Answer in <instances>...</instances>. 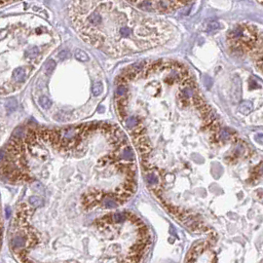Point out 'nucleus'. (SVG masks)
<instances>
[{
    "label": "nucleus",
    "mask_w": 263,
    "mask_h": 263,
    "mask_svg": "<svg viewBox=\"0 0 263 263\" xmlns=\"http://www.w3.org/2000/svg\"><path fill=\"white\" fill-rule=\"evenodd\" d=\"M56 67V62L54 61H49L46 65H45V72H46L47 75H51L52 72L54 71Z\"/></svg>",
    "instance_id": "obj_13"
},
{
    "label": "nucleus",
    "mask_w": 263,
    "mask_h": 263,
    "mask_svg": "<svg viewBox=\"0 0 263 263\" xmlns=\"http://www.w3.org/2000/svg\"><path fill=\"white\" fill-rule=\"evenodd\" d=\"M15 1H18V0H1V5H2V6H4V5L10 4V3L15 2Z\"/></svg>",
    "instance_id": "obj_16"
},
{
    "label": "nucleus",
    "mask_w": 263,
    "mask_h": 263,
    "mask_svg": "<svg viewBox=\"0 0 263 263\" xmlns=\"http://www.w3.org/2000/svg\"><path fill=\"white\" fill-rule=\"evenodd\" d=\"M38 104L42 108H44V109H50V108L52 107V104H53L52 100H51L46 96H40V98L38 99Z\"/></svg>",
    "instance_id": "obj_7"
},
{
    "label": "nucleus",
    "mask_w": 263,
    "mask_h": 263,
    "mask_svg": "<svg viewBox=\"0 0 263 263\" xmlns=\"http://www.w3.org/2000/svg\"><path fill=\"white\" fill-rule=\"evenodd\" d=\"M113 223H121L128 218V214L126 213H116L111 215Z\"/></svg>",
    "instance_id": "obj_8"
},
{
    "label": "nucleus",
    "mask_w": 263,
    "mask_h": 263,
    "mask_svg": "<svg viewBox=\"0 0 263 263\" xmlns=\"http://www.w3.org/2000/svg\"><path fill=\"white\" fill-rule=\"evenodd\" d=\"M257 1H258V2H260L261 4H263V0H257Z\"/></svg>",
    "instance_id": "obj_18"
},
{
    "label": "nucleus",
    "mask_w": 263,
    "mask_h": 263,
    "mask_svg": "<svg viewBox=\"0 0 263 263\" xmlns=\"http://www.w3.org/2000/svg\"><path fill=\"white\" fill-rule=\"evenodd\" d=\"M35 186L36 187H34V190H36V192H43L44 191V188H43V186L41 185L39 183V182H36V184H35Z\"/></svg>",
    "instance_id": "obj_14"
},
{
    "label": "nucleus",
    "mask_w": 263,
    "mask_h": 263,
    "mask_svg": "<svg viewBox=\"0 0 263 263\" xmlns=\"http://www.w3.org/2000/svg\"><path fill=\"white\" fill-rule=\"evenodd\" d=\"M58 43L56 33L38 17H11L1 25V94L20 90Z\"/></svg>",
    "instance_id": "obj_2"
},
{
    "label": "nucleus",
    "mask_w": 263,
    "mask_h": 263,
    "mask_svg": "<svg viewBox=\"0 0 263 263\" xmlns=\"http://www.w3.org/2000/svg\"><path fill=\"white\" fill-rule=\"evenodd\" d=\"M146 181H147V183L149 184V185H151V186L157 185L158 182H159V180H158V179H157V176L154 175V174H148V175H146Z\"/></svg>",
    "instance_id": "obj_12"
},
{
    "label": "nucleus",
    "mask_w": 263,
    "mask_h": 263,
    "mask_svg": "<svg viewBox=\"0 0 263 263\" xmlns=\"http://www.w3.org/2000/svg\"><path fill=\"white\" fill-rule=\"evenodd\" d=\"M121 157L124 161H134L135 159V153L133 151V148H132L129 144L126 145L123 149H122V153H121Z\"/></svg>",
    "instance_id": "obj_5"
},
{
    "label": "nucleus",
    "mask_w": 263,
    "mask_h": 263,
    "mask_svg": "<svg viewBox=\"0 0 263 263\" xmlns=\"http://www.w3.org/2000/svg\"><path fill=\"white\" fill-rule=\"evenodd\" d=\"M138 10L149 13H168L173 12L191 0H127Z\"/></svg>",
    "instance_id": "obj_3"
},
{
    "label": "nucleus",
    "mask_w": 263,
    "mask_h": 263,
    "mask_svg": "<svg viewBox=\"0 0 263 263\" xmlns=\"http://www.w3.org/2000/svg\"><path fill=\"white\" fill-rule=\"evenodd\" d=\"M11 215V210L9 208H6L5 209V216H6V218H9Z\"/></svg>",
    "instance_id": "obj_17"
},
{
    "label": "nucleus",
    "mask_w": 263,
    "mask_h": 263,
    "mask_svg": "<svg viewBox=\"0 0 263 263\" xmlns=\"http://www.w3.org/2000/svg\"><path fill=\"white\" fill-rule=\"evenodd\" d=\"M28 202L30 203V205H32L33 207H42L43 206V200L41 198H39L37 196H31L28 199Z\"/></svg>",
    "instance_id": "obj_11"
},
{
    "label": "nucleus",
    "mask_w": 263,
    "mask_h": 263,
    "mask_svg": "<svg viewBox=\"0 0 263 263\" xmlns=\"http://www.w3.org/2000/svg\"><path fill=\"white\" fill-rule=\"evenodd\" d=\"M67 57V53H66V51H61V52L60 53V56H59V58H60V60L61 61H64L65 58Z\"/></svg>",
    "instance_id": "obj_15"
},
{
    "label": "nucleus",
    "mask_w": 263,
    "mask_h": 263,
    "mask_svg": "<svg viewBox=\"0 0 263 263\" xmlns=\"http://www.w3.org/2000/svg\"><path fill=\"white\" fill-rule=\"evenodd\" d=\"M104 92V85L101 82H95L92 86V94L95 96H98Z\"/></svg>",
    "instance_id": "obj_10"
},
{
    "label": "nucleus",
    "mask_w": 263,
    "mask_h": 263,
    "mask_svg": "<svg viewBox=\"0 0 263 263\" xmlns=\"http://www.w3.org/2000/svg\"><path fill=\"white\" fill-rule=\"evenodd\" d=\"M74 57H75V59L79 61H88L90 60L89 56L81 49L75 50V52H74Z\"/></svg>",
    "instance_id": "obj_9"
},
{
    "label": "nucleus",
    "mask_w": 263,
    "mask_h": 263,
    "mask_svg": "<svg viewBox=\"0 0 263 263\" xmlns=\"http://www.w3.org/2000/svg\"><path fill=\"white\" fill-rule=\"evenodd\" d=\"M114 196H110L108 195L107 197H105L102 201V204L104 205V207L107 209H115L118 207V203L115 199L113 198Z\"/></svg>",
    "instance_id": "obj_6"
},
{
    "label": "nucleus",
    "mask_w": 263,
    "mask_h": 263,
    "mask_svg": "<svg viewBox=\"0 0 263 263\" xmlns=\"http://www.w3.org/2000/svg\"><path fill=\"white\" fill-rule=\"evenodd\" d=\"M67 12L84 41L115 58L161 46L175 34L170 22L123 0H69Z\"/></svg>",
    "instance_id": "obj_1"
},
{
    "label": "nucleus",
    "mask_w": 263,
    "mask_h": 263,
    "mask_svg": "<svg viewBox=\"0 0 263 263\" xmlns=\"http://www.w3.org/2000/svg\"><path fill=\"white\" fill-rule=\"evenodd\" d=\"M26 236H21V235H16L14 236L10 241V245L13 249H22L26 244Z\"/></svg>",
    "instance_id": "obj_4"
}]
</instances>
